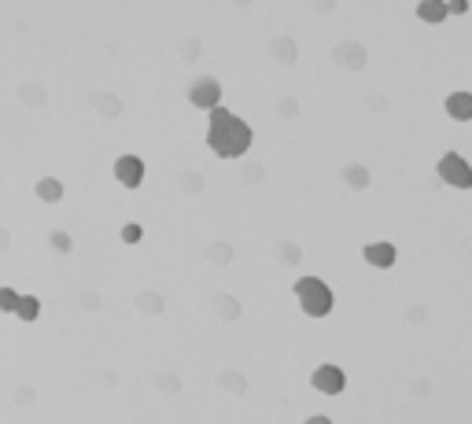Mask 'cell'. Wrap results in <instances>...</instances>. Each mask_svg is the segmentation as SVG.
<instances>
[{
	"mask_svg": "<svg viewBox=\"0 0 472 424\" xmlns=\"http://www.w3.org/2000/svg\"><path fill=\"white\" fill-rule=\"evenodd\" d=\"M15 317H19V321H37V317H41V299H37V295H19V306H15Z\"/></svg>",
	"mask_w": 472,
	"mask_h": 424,
	"instance_id": "obj_11",
	"label": "cell"
},
{
	"mask_svg": "<svg viewBox=\"0 0 472 424\" xmlns=\"http://www.w3.org/2000/svg\"><path fill=\"white\" fill-rule=\"evenodd\" d=\"M251 140H255V133H251L247 118H240L229 108L207 111V148L218 159H240L251 148Z\"/></svg>",
	"mask_w": 472,
	"mask_h": 424,
	"instance_id": "obj_1",
	"label": "cell"
},
{
	"mask_svg": "<svg viewBox=\"0 0 472 424\" xmlns=\"http://www.w3.org/2000/svg\"><path fill=\"white\" fill-rule=\"evenodd\" d=\"M343 174H347V181H351L354 188H366V185H369V174H366V166H347V170H343Z\"/></svg>",
	"mask_w": 472,
	"mask_h": 424,
	"instance_id": "obj_13",
	"label": "cell"
},
{
	"mask_svg": "<svg viewBox=\"0 0 472 424\" xmlns=\"http://www.w3.org/2000/svg\"><path fill=\"white\" fill-rule=\"evenodd\" d=\"M15 306H19V291L15 288H0V310H4V314H15Z\"/></svg>",
	"mask_w": 472,
	"mask_h": 424,
	"instance_id": "obj_12",
	"label": "cell"
},
{
	"mask_svg": "<svg viewBox=\"0 0 472 424\" xmlns=\"http://www.w3.org/2000/svg\"><path fill=\"white\" fill-rule=\"evenodd\" d=\"M443 111L454 122H472V93L468 89H454L443 100Z\"/></svg>",
	"mask_w": 472,
	"mask_h": 424,
	"instance_id": "obj_8",
	"label": "cell"
},
{
	"mask_svg": "<svg viewBox=\"0 0 472 424\" xmlns=\"http://www.w3.org/2000/svg\"><path fill=\"white\" fill-rule=\"evenodd\" d=\"M188 103L196 111H214V108H222V81L214 78V74H200L196 81L188 85Z\"/></svg>",
	"mask_w": 472,
	"mask_h": 424,
	"instance_id": "obj_4",
	"label": "cell"
},
{
	"mask_svg": "<svg viewBox=\"0 0 472 424\" xmlns=\"http://www.w3.org/2000/svg\"><path fill=\"white\" fill-rule=\"evenodd\" d=\"M414 15L421 19V23H428V26H439L443 19H450L446 0H421V4L414 8Z\"/></svg>",
	"mask_w": 472,
	"mask_h": 424,
	"instance_id": "obj_9",
	"label": "cell"
},
{
	"mask_svg": "<svg viewBox=\"0 0 472 424\" xmlns=\"http://www.w3.org/2000/svg\"><path fill=\"white\" fill-rule=\"evenodd\" d=\"M48 244H52V247H56L59 254H67L74 240H71V232H63V229H56V232H52V237H48Z\"/></svg>",
	"mask_w": 472,
	"mask_h": 424,
	"instance_id": "obj_14",
	"label": "cell"
},
{
	"mask_svg": "<svg viewBox=\"0 0 472 424\" xmlns=\"http://www.w3.org/2000/svg\"><path fill=\"white\" fill-rule=\"evenodd\" d=\"M310 384L321 395H343V388H347V373H343L339 366H332V362H325V366H317L310 373Z\"/></svg>",
	"mask_w": 472,
	"mask_h": 424,
	"instance_id": "obj_5",
	"label": "cell"
},
{
	"mask_svg": "<svg viewBox=\"0 0 472 424\" xmlns=\"http://www.w3.org/2000/svg\"><path fill=\"white\" fill-rule=\"evenodd\" d=\"M115 181L122 188H140V181H144V159L140 155H118L115 159Z\"/></svg>",
	"mask_w": 472,
	"mask_h": 424,
	"instance_id": "obj_7",
	"label": "cell"
},
{
	"mask_svg": "<svg viewBox=\"0 0 472 424\" xmlns=\"http://www.w3.org/2000/svg\"><path fill=\"white\" fill-rule=\"evenodd\" d=\"M361 259H366V266H373V269H391L395 259H399V247L391 240H369L361 247Z\"/></svg>",
	"mask_w": 472,
	"mask_h": 424,
	"instance_id": "obj_6",
	"label": "cell"
},
{
	"mask_svg": "<svg viewBox=\"0 0 472 424\" xmlns=\"http://www.w3.org/2000/svg\"><path fill=\"white\" fill-rule=\"evenodd\" d=\"M303 424H332V417H325V413H314V417H307Z\"/></svg>",
	"mask_w": 472,
	"mask_h": 424,
	"instance_id": "obj_17",
	"label": "cell"
},
{
	"mask_svg": "<svg viewBox=\"0 0 472 424\" xmlns=\"http://www.w3.org/2000/svg\"><path fill=\"white\" fill-rule=\"evenodd\" d=\"M34 192H37V200H45V203H59L63 200V181L59 177H41Z\"/></svg>",
	"mask_w": 472,
	"mask_h": 424,
	"instance_id": "obj_10",
	"label": "cell"
},
{
	"mask_svg": "<svg viewBox=\"0 0 472 424\" xmlns=\"http://www.w3.org/2000/svg\"><path fill=\"white\" fill-rule=\"evenodd\" d=\"M436 174L443 177V185L458 188V192H468L472 188V162L461 152H443V159L436 162Z\"/></svg>",
	"mask_w": 472,
	"mask_h": 424,
	"instance_id": "obj_3",
	"label": "cell"
},
{
	"mask_svg": "<svg viewBox=\"0 0 472 424\" xmlns=\"http://www.w3.org/2000/svg\"><path fill=\"white\" fill-rule=\"evenodd\" d=\"M446 11L450 15H465L468 11V0H446Z\"/></svg>",
	"mask_w": 472,
	"mask_h": 424,
	"instance_id": "obj_16",
	"label": "cell"
},
{
	"mask_svg": "<svg viewBox=\"0 0 472 424\" xmlns=\"http://www.w3.org/2000/svg\"><path fill=\"white\" fill-rule=\"evenodd\" d=\"M140 237H144V229L137 222H125L122 225V244H140Z\"/></svg>",
	"mask_w": 472,
	"mask_h": 424,
	"instance_id": "obj_15",
	"label": "cell"
},
{
	"mask_svg": "<svg viewBox=\"0 0 472 424\" xmlns=\"http://www.w3.org/2000/svg\"><path fill=\"white\" fill-rule=\"evenodd\" d=\"M292 291H295V299H299V310H303L307 317H329L332 306H336L332 288L321 281V277H299L292 284Z\"/></svg>",
	"mask_w": 472,
	"mask_h": 424,
	"instance_id": "obj_2",
	"label": "cell"
}]
</instances>
